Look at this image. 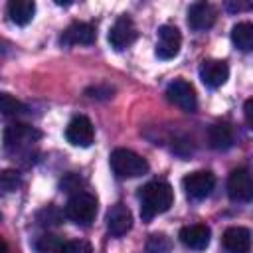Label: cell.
Returning <instances> with one entry per match:
<instances>
[{"label":"cell","instance_id":"6da1fadb","mask_svg":"<svg viewBox=\"0 0 253 253\" xmlns=\"http://www.w3.org/2000/svg\"><path fill=\"white\" fill-rule=\"evenodd\" d=\"M140 217L142 221H150L152 217L164 213L174 204V190L168 182L154 180L140 188Z\"/></svg>","mask_w":253,"mask_h":253},{"label":"cell","instance_id":"7a4b0ae2","mask_svg":"<svg viewBox=\"0 0 253 253\" xmlns=\"http://www.w3.org/2000/svg\"><path fill=\"white\" fill-rule=\"evenodd\" d=\"M109 164L119 178H138L148 172L146 158L128 148H115L109 156Z\"/></svg>","mask_w":253,"mask_h":253},{"label":"cell","instance_id":"3957f363","mask_svg":"<svg viewBox=\"0 0 253 253\" xmlns=\"http://www.w3.org/2000/svg\"><path fill=\"white\" fill-rule=\"evenodd\" d=\"M65 215L77 225H91L97 215V198L91 192H75L65 204Z\"/></svg>","mask_w":253,"mask_h":253},{"label":"cell","instance_id":"277c9868","mask_svg":"<svg viewBox=\"0 0 253 253\" xmlns=\"http://www.w3.org/2000/svg\"><path fill=\"white\" fill-rule=\"evenodd\" d=\"M227 196L231 202H253V174L247 168H235L227 178Z\"/></svg>","mask_w":253,"mask_h":253},{"label":"cell","instance_id":"5b68a950","mask_svg":"<svg viewBox=\"0 0 253 253\" xmlns=\"http://www.w3.org/2000/svg\"><path fill=\"white\" fill-rule=\"evenodd\" d=\"M166 97L172 105L180 107L186 113H194L198 109V95L192 83H188L186 79H174L172 83H168L166 87Z\"/></svg>","mask_w":253,"mask_h":253},{"label":"cell","instance_id":"8992f818","mask_svg":"<svg viewBox=\"0 0 253 253\" xmlns=\"http://www.w3.org/2000/svg\"><path fill=\"white\" fill-rule=\"evenodd\" d=\"M182 186L190 200H204L211 194L215 186V176L210 170H196L184 176Z\"/></svg>","mask_w":253,"mask_h":253},{"label":"cell","instance_id":"52a82bcc","mask_svg":"<svg viewBox=\"0 0 253 253\" xmlns=\"http://www.w3.org/2000/svg\"><path fill=\"white\" fill-rule=\"evenodd\" d=\"M136 36H138V32H136V26H134L132 18L123 14L115 20V24L109 30V43H111L113 49L121 51V49H126L128 45H132Z\"/></svg>","mask_w":253,"mask_h":253},{"label":"cell","instance_id":"ba28073f","mask_svg":"<svg viewBox=\"0 0 253 253\" xmlns=\"http://www.w3.org/2000/svg\"><path fill=\"white\" fill-rule=\"evenodd\" d=\"M182 47V34L176 26L164 24L158 28L156 38V57L158 59H174Z\"/></svg>","mask_w":253,"mask_h":253},{"label":"cell","instance_id":"9c48e42d","mask_svg":"<svg viewBox=\"0 0 253 253\" xmlns=\"http://www.w3.org/2000/svg\"><path fill=\"white\" fill-rule=\"evenodd\" d=\"M40 138H42V132L26 123H10L4 128V146L6 148H26Z\"/></svg>","mask_w":253,"mask_h":253},{"label":"cell","instance_id":"30bf717a","mask_svg":"<svg viewBox=\"0 0 253 253\" xmlns=\"http://www.w3.org/2000/svg\"><path fill=\"white\" fill-rule=\"evenodd\" d=\"M65 138L73 146L87 148V146H91V142L95 138V126L85 115H77L69 121L67 128H65Z\"/></svg>","mask_w":253,"mask_h":253},{"label":"cell","instance_id":"8fae6325","mask_svg":"<svg viewBox=\"0 0 253 253\" xmlns=\"http://www.w3.org/2000/svg\"><path fill=\"white\" fill-rule=\"evenodd\" d=\"M229 77V65L221 59H204L200 65V79L206 87L217 89Z\"/></svg>","mask_w":253,"mask_h":253},{"label":"cell","instance_id":"7c38bea8","mask_svg":"<svg viewBox=\"0 0 253 253\" xmlns=\"http://www.w3.org/2000/svg\"><path fill=\"white\" fill-rule=\"evenodd\" d=\"M217 10L208 2H196L188 8V26L196 32H206L215 24Z\"/></svg>","mask_w":253,"mask_h":253},{"label":"cell","instance_id":"4fadbf2b","mask_svg":"<svg viewBox=\"0 0 253 253\" xmlns=\"http://www.w3.org/2000/svg\"><path fill=\"white\" fill-rule=\"evenodd\" d=\"M221 245L225 253H249L251 251V233L247 227L231 225L221 235Z\"/></svg>","mask_w":253,"mask_h":253},{"label":"cell","instance_id":"5bb4252c","mask_svg":"<svg viewBox=\"0 0 253 253\" xmlns=\"http://www.w3.org/2000/svg\"><path fill=\"white\" fill-rule=\"evenodd\" d=\"M95 40H97L95 26L87 22H73L69 28H65V32L59 38L61 45H89Z\"/></svg>","mask_w":253,"mask_h":253},{"label":"cell","instance_id":"9a60e30c","mask_svg":"<svg viewBox=\"0 0 253 253\" xmlns=\"http://www.w3.org/2000/svg\"><path fill=\"white\" fill-rule=\"evenodd\" d=\"M105 221H107L109 233L115 235V237H121L126 231H130V227H132V213H130V210L125 204H115V206L109 208Z\"/></svg>","mask_w":253,"mask_h":253},{"label":"cell","instance_id":"2e32d148","mask_svg":"<svg viewBox=\"0 0 253 253\" xmlns=\"http://www.w3.org/2000/svg\"><path fill=\"white\" fill-rule=\"evenodd\" d=\"M210 237H211V229L206 223H194L180 229V241L194 251L206 249L210 245Z\"/></svg>","mask_w":253,"mask_h":253},{"label":"cell","instance_id":"e0dca14e","mask_svg":"<svg viewBox=\"0 0 253 253\" xmlns=\"http://www.w3.org/2000/svg\"><path fill=\"white\" fill-rule=\"evenodd\" d=\"M208 140L210 146L215 150H227L233 146V128L225 121H217L210 126L208 130Z\"/></svg>","mask_w":253,"mask_h":253},{"label":"cell","instance_id":"ac0fdd59","mask_svg":"<svg viewBox=\"0 0 253 253\" xmlns=\"http://www.w3.org/2000/svg\"><path fill=\"white\" fill-rule=\"evenodd\" d=\"M6 12L16 26H28L36 14V4L32 0H12L8 2Z\"/></svg>","mask_w":253,"mask_h":253},{"label":"cell","instance_id":"d6986e66","mask_svg":"<svg viewBox=\"0 0 253 253\" xmlns=\"http://www.w3.org/2000/svg\"><path fill=\"white\" fill-rule=\"evenodd\" d=\"M231 42L241 51H253V22H239L231 30Z\"/></svg>","mask_w":253,"mask_h":253},{"label":"cell","instance_id":"ffe728a7","mask_svg":"<svg viewBox=\"0 0 253 253\" xmlns=\"http://www.w3.org/2000/svg\"><path fill=\"white\" fill-rule=\"evenodd\" d=\"M63 245H65V239L63 237L45 233V235H42L36 241V251L38 253H61Z\"/></svg>","mask_w":253,"mask_h":253},{"label":"cell","instance_id":"44dd1931","mask_svg":"<svg viewBox=\"0 0 253 253\" xmlns=\"http://www.w3.org/2000/svg\"><path fill=\"white\" fill-rule=\"evenodd\" d=\"M172 239L166 233H152L146 239V253H170Z\"/></svg>","mask_w":253,"mask_h":253},{"label":"cell","instance_id":"7402d4cb","mask_svg":"<svg viewBox=\"0 0 253 253\" xmlns=\"http://www.w3.org/2000/svg\"><path fill=\"white\" fill-rule=\"evenodd\" d=\"M0 111H2V115L12 117V115L24 113L26 111V105L22 101H18L16 97H12L10 93H2L0 95Z\"/></svg>","mask_w":253,"mask_h":253},{"label":"cell","instance_id":"603a6c76","mask_svg":"<svg viewBox=\"0 0 253 253\" xmlns=\"http://www.w3.org/2000/svg\"><path fill=\"white\" fill-rule=\"evenodd\" d=\"M61 221V211L55 206H47L38 213V223L43 227H51V225H59Z\"/></svg>","mask_w":253,"mask_h":253},{"label":"cell","instance_id":"cb8c5ba5","mask_svg":"<svg viewBox=\"0 0 253 253\" xmlns=\"http://www.w3.org/2000/svg\"><path fill=\"white\" fill-rule=\"evenodd\" d=\"M18 186H20V174H18L16 170H4V172L0 174V190H2L4 194L14 192Z\"/></svg>","mask_w":253,"mask_h":253},{"label":"cell","instance_id":"d4e9b609","mask_svg":"<svg viewBox=\"0 0 253 253\" xmlns=\"http://www.w3.org/2000/svg\"><path fill=\"white\" fill-rule=\"evenodd\" d=\"M61 253H93V249L85 239H69L65 241Z\"/></svg>","mask_w":253,"mask_h":253},{"label":"cell","instance_id":"484cf974","mask_svg":"<svg viewBox=\"0 0 253 253\" xmlns=\"http://www.w3.org/2000/svg\"><path fill=\"white\" fill-rule=\"evenodd\" d=\"M243 115H245V121H247V126L253 130V97L245 101L243 105Z\"/></svg>","mask_w":253,"mask_h":253}]
</instances>
